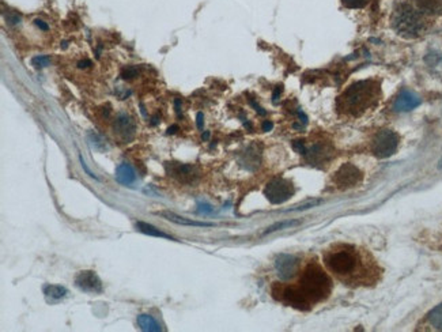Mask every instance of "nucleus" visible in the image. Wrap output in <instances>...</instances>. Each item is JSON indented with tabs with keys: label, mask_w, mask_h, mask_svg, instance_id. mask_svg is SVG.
<instances>
[{
	"label": "nucleus",
	"mask_w": 442,
	"mask_h": 332,
	"mask_svg": "<svg viewBox=\"0 0 442 332\" xmlns=\"http://www.w3.org/2000/svg\"><path fill=\"white\" fill-rule=\"evenodd\" d=\"M418 331H442V304L430 311L422 323L416 328Z\"/></svg>",
	"instance_id": "nucleus-11"
},
{
	"label": "nucleus",
	"mask_w": 442,
	"mask_h": 332,
	"mask_svg": "<svg viewBox=\"0 0 442 332\" xmlns=\"http://www.w3.org/2000/svg\"><path fill=\"white\" fill-rule=\"evenodd\" d=\"M138 326L142 331L146 332H161L162 331V327L159 324L157 320L154 319L150 314H139L138 319Z\"/></svg>",
	"instance_id": "nucleus-17"
},
{
	"label": "nucleus",
	"mask_w": 442,
	"mask_h": 332,
	"mask_svg": "<svg viewBox=\"0 0 442 332\" xmlns=\"http://www.w3.org/2000/svg\"><path fill=\"white\" fill-rule=\"evenodd\" d=\"M280 92H282V87L277 86L276 89H275V92H274V94H272V101H274V104H276L277 100H279V95H280Z\"/></svg>",
	"instance_id": "nucleus-30"
},
{
	"label": "nucleus",
	"mask_w": 442,
	"mask_h": 332,
	"mask_svg": "<svg viewBox=\"0 0 442 332\" xmlns=\"http://www.w3.org/2000/svg\"><path fill=\"white\" fill-rule=\"evenodd\" d=\"M438 167H440V169H442V158L440 160V162H438Z\"/></svg>",
	"instance_id": "nucleus-39"
},
{
	"label": "nucleus",
	"mask_w": 442,
	"mask_h": 332,
	"mask_svg": "<svg viewBox=\"0 0 442 332\" xmlns=\"http://www.w3.org/2000/svg\"><path fill=\"white\" fill-rule=\"evenodd\" d=\"M272 127H274V124H272L271 121H268V120H267V121H264V123H263V131H265V132H268V131H271V129H272Z\"/></svg>",
	"instance_id": "nucleus-32"
},
{
	"label": "nucleus",
	"mask_w": 442,
	"mask_h": 332,
	"mask_svg": "<svg viewBox=\"0 0 442 332\" xmlns=\"http://www.w3.org/2000/svg\"><path fill=\"white\" fill-rule=\"evenodd\" d=\"M113 131L124 142H129L135 136L136 127L133 120L127 113H119L113 121Z\"/></svg>",
	"instance_id": "nucleus-9"
},
{
	"label": "nucleus",
	"mask_w": 442,
	"mask_h": 332,
	"mask_svg": "<svg viewBox=\"0 0 442 332\" xmlns=\"http://www.w3.org/2000/svg\"><path fill=\"white\" fill-rule=\"evenodd\" d=\"M299 223H301V221H297V220H290V221H283V222H277V223H275V225L270 226V227H268V229H267V230H265V232L263 233V234H270V233L277 232V230H283V229H290V227H293V226H297V225H299Z\"/></svg>",
	"instance_id": "nucleus-20"
},
{
	"label": "nucleus",
	"mask_w": 442,
	"mask_h": 332,
	"mask_svg": "<svg viewBox=\"0 0 442 332\" xmlns=\"http://www.w3.org/2000/svg\"><path fill=\"white\" fill-rule=\"evenodd\" d=\"M87 139H89V143H90V146L92 148H95V150H98V151H104L106 148V145L104 139L99 136L98 133L95 132H89L87 133Z\"/></svg>",
	"instance_id": "nucleus-21"
},
{
	"label": "nucleus",
	"mask_w": 442,
	"mask_h": 332,
	"mask_svg": "<svg viewBox=\"0 0 442 332\" xmlns=\"http://www.w3.org/2000/svg\"><path fill=\"white\" fill-rule=\"evenodd\" d=\"M116 181L121 184V185H131L136 181V172L133 170V167L129 164H120L116 169Z\"/></svg>",
	"instance_id": "nucleus-13"
},
{
	"label": "nucleus",
	"mask_w": 442,
	"mask_h": 332,
	"mask_svg": "<svg viewBox=\"0 0 442 332\" xmlns=\"http://www.w3.org/2000/svg\"><path fill=\"white\" fill-rule=\"evenodd\" d=\"M157 214L161 215L162 218H165V220L177 223V225L195 226V227H211V226H214V223H210V222H199V221L188 220V218H184V217L177 215V214L172 213V211H161V213Z\"/></svg>",
	"instance_id": "nucleus-14"
},
{
	"label": "nucleus",
	"mask_w": 442,
	"mask_h": 332,
	"mask_svg": "<svg viewBox=\"0 0 442 332\" xmlns=\"http://www.w3.org/2000/svg\"><path fill=\"white\" fill-rule=\"evenodd\" d=\"M34 25L38 27L40 30H42V32H48V30H49V26H48V23H46V22H44L42 19H40V18L34 19Z\"/></svg>",
	"instance_id": "nucleus-28"
},
{
	"label": "nucleus",
	"mask_w": 442,
	"mask_h": 332,
	"mask_svg": "<svg viewBox=\"0 0 442 332\" xmlns=\"http://www.w3.org/2000/svg\"><path fill=\"white\" fill-rule=\"evenodd\" d=\"M208 138H210V132H208V131H207V132L203 133V139L207 140V139H208Z\"/></svg>",
	"instance_id": "nucleus-38"
},
{
	"label": "nucleus",
	"mask_w": 442,
	"mask_h": 332,
	"mask_svg": "<svg viewBox=\"0 0 442 332\" xmlns=\"http://www.w3.org/2000/svg\"><path fill=\"white\" fill-rule=\"evenodd\" d=\"M68 292H67L66 287L59 285H46L44 286V295L48 302H57L60 299H63L66 297Z\"/></svg>",
	"instance_id": "nucleus-15"
},
{
	"label": "nucleus",
	"mask_w": 442,
	"mask_h": 332,
	"mask_svg": "<svg viewBox=\"0 0 442 332\" xmlns=\"http://www.w3.org/2000/svg\"><path fill=\"white\" fill-rule=\"evenodd\" d=\"M170 173L180 181H186L193 177V167L191 165H172Z\"/></svg>",
	"instance_id": "nucleus-18"
},
{
	"label": "nucleus",
	"mask_w": 442,
	"mask_h": 332,
	"mask_svg": "<svg viewBox=\"0 0 442 332\" xmlns=\"http://www.w3.org/2000/svg\"><path fill=\"white\" fill-rule=\"evenodd\" d=\"M92 66V61L90 60H82L78 63V67L79 68H89V67Z\"/></svg>",
	"instance_id": "nucleus-31"
},
{
	"label": "nucleus",
	"mask_w": 442,
	"mask_h": 332,
	"mask_svg": "<svg viewBox=\"0 0 442 332\" xmlns=\"http://www.w3.org/2000/svg\"><path fill=\"white\" fill-rule=\"evenodd\" d=\"M318 203H320V200H312V202H308V203H305V204H301V206L293 208V211H297V210H308L310 207L317 206Z\"/></svg>",
	"instance_id": "nucleus-26"
},
{
	"label": "nucleus",
	"mask_w": 442,
	"mask_h": 332,
	"mask_svg": "<svg viewBox=\"0 0 442 332\" xmlns=\"http://www.w3.org/2000/svg\"><path fill=\"white\" fill-rule=\"evenodd\" d=\"M421 98L416 95V94L411 93V92H402L399 94V97L395 101V105L393 109L396 112H409V111H414L416 108L421 105Z\"/></svg>",
	"instance_id": "nucleus-12"
},
{
	"label": "nucleus",
	"mask_w": 442,
	"mask_h": 332,
	"mask_svg": "<svg viewBox=\"0 0 442 332\" xmlns=\"http://www.w3.org/2000/svg\"><path fill=\"white\" fill-rule=\"evenodd\" d=\"M399 147V136L390 129H381L373 139L371 151L378 158H388L396 153Z\"/></svg>",
	"instance_id": "nucleus-5"
},
{
	"label": "nucleus",
	"mask_w": 442,
	"mask_h": 332,
	"mask_svg": "<svg viewBox=\"0 0 442 332\" xmlns=\"http://www.w3.org/2000/svg\"><path fill=\"white\" fill-rule=\"evenodd\" d=\"M75 286L85 293L98 294L102 293V282L94 271H80L75 277Z\"/></svg>",
	"instance_id": "nucleus-7"
},
{
	"label": "nucleus",
	"mask_w": 442,
	"mask_h": 332,
	"mask_svg": "<svg viewBox=\"0 0 442 332\" xmlns=\"http://www.w3.org/2000/svg\"><path fill=\"white\" fill-rule=\"evenodd\" d=\"M298 266H299V260L291 255H280L275 261L277 275L282 280H289L293 278L297 274Z\"/></svg>",
	"instance_id": "nucleus-10"
},
{
	"label": "nucleus",
	"mask_w": 442,
	"mask_h": 332,
	"mask_svg": "<svg viewBox=\"0 0 442 332\" xmlns=\"http://www.w3.org/2000/svg\"><path fill=\"white\" fill-rule=\"evenodd\" d=\"M393 27L403 37L414 38L422 33L424 29V23H423L421 14L414 10L412 7L405 4L396 10L395 17H393Z\"/></svg>",
	"instance_id": "nucleus-4"
},
{
	"label": "nucleus",
	"mask_w": 442,
	"mask_h": 332,
	"mask_svg": "<svg viewBox=\"0 0 442 332\" xmlns=\"http://www.w3.org/2000/svg\"><path fill=\"white\" fill-rule=\"evenodd\" d=\"M298 116H299V119H301V121H302L304 124H306V123H308V117H306V116H305L304 113L301 112V111L298 112Z\"/></svg>",
	"instance_id": "nucleus-35"
},
{
	"label": "nucleus",
	"mask_w": 442,
	"mask_h": 332,
	"mask_svg": "<svg viewBox=\"0 0 442 332\" xmlns=\"http://www.w3.org/2000/svg\"><path fill=\"white\" fill-rule=\"evenodd\" d=\"M177 131H178V126H176V124H174V126L169 127V128H167V131H166V133H167V135H173V133H176Z\"/></svg>",
	"instance_id": "nucleus-33"
},
{
	"label": "nucleus",
	"mask_w": 442,
	"mask_h": 332,
	"mask_svg": "<svg viewBox=\"0 0 442 332\" xmlns=\"http://www.w3.org/2000/svg\"><path fill=\"white\" fill-rule=\"evenodd\" d=\"M264 195L272 204H282L294 195V185L286 179H274L267 184Z\"/></svg>",
	"instance_id": "nucleus-6"
},
{
	"label": "nucleus",
	"mask_w": 442,
	"mask_h": 332,
	"mask_svg": "<svg viewBox=\"0 0 442 332\" xmlns=\"http://www.w3.org/2000/svg\"><path fill=\"white\" fill-rule=\"evenodd\" d=\"M79 162H80V166L83 167V170L86 172V174L89 176V177H92V179H94V180H98V177H97V176H95V174H94V173H92V170L89 169V166H87V164L85 162V160H83V157H82L80 154H79Z\"/></svg>",
	"instance_id": "nucleus-25"
},
{
	"label": "nucleus",
	"mask_w": 442,
	"mask_h": 332,
	"mask_svg": "<svg viewBox=\"0 0 442 332\" xmlns=\"http://www.w3.org/2000/svg\"><path fill=\"white\" fill-rule=\"evenodd\" d=\"M324 263L331 273L346 285H369L376 280L374 263L354 245H333L324 255Z\"/></svg>",
	"instance_id": "nucleus-1"
},
{
	"label": "nucleus",
	"mask_w": 442,
	"mask_h": 332,
	"mask_svg": "<svg viewBox=\"0 0 442 332\" xmlns=\"http://www.w3.org/2000/svg\"><path fill=\"white\" fill-rule=\"evenodd\" d=\"M378 89L370 80H361L351 85L340 97L339 107L352 114H361L377 100Z\"/></svg>",
	"instance_id": "nucleus-3"
},
{
	"label": "nucleus",
	"mask_w": 442,
	"mask_h": 332,
	"mask_svg": "<svg viewBox=\"0 0 442 332\" xmlns=\"http://www.w3.org/2000/svg\"><path fill=\"white\" fill-rule=\"evenodd\" d=\"M200 211H205V213H211L212 208H210V206H207V204H203L202 208H200Z\"/></svg>",
	"instance_id": "nucleus-36"
},
{
	"label": "nucleus",
	"mask_w": 442,
	"mask_h": 332,
	"mask_svg": "<svg viewBox=\"0 0 442 332\" xmlns=\"http://www.w3.org/2000/svg\"><path fill=\"white\" fill-rule=\"evenodd\" d=\"M362 179L361 170L351 164H344L336 173H335V183L339 186L350 188L356 185Z\"/></svg>",
	"instance_id": "nucleus-8"
},
{
	"label": "nucleus",
	"mask_w": 442,
	"mask_h": 332,
	"mask_svg": "<svg viewBox=\"0 0 442 332\" xmlns=\"http://www.w3.org/2000/svg\"><path fill=\"white\" fill-rule=\"evenodd\" d=\"M136 229H138L140 233L146 234V236H151V237H158V239H165V240H172V241H177L176 239H173L172 236L166 234V233H164L162 230L157 229L155 226L150 225V223H147V222H143V221H138V222H136Z\"/></svg>",
	"instance_id": "nucleus-16"
},
{
	"label": "nucleus",
	"mask_w": 442,
	"mask_h": 332,
	"mask_svg": "<svg viewBox=\"0 0 442 332\" xmlns=\"http://www.w3.org/2000/svg\"><path fill=\"white\" fill-rule=\"evenodd\" d=\"M138 73L139 71L136 67H128V68H126V70L123 71L121 76H123L124 79H132L135 76H138Z\"/></svg>",
	"instance_id": "nucleus-24"
},
{
	"label": "nucleus",
	"mask_w": 442,
	"mask_h": 332,
	"mask_svg": "<svg viewBox=\"0 0 442 332\" xmlns=\"http://www.w3.org/2000/svg\"><path fill=\"white\" fill-rule=\"evenodd\" d=\"M158 123H159L158 116H154V117H152V120H151V126H157Z\"/></svg>",
	"instance_id": "nucleus-37"
},
{
	"label": "nucleus",
	"mask_w": 442,
	"mask_h": 332,
	"mask_svg": "<svg viewBox=\"0 0 442 332\" xmlns=\"http://www.w3.org/2000/svg\"><path fill=\"white\" fill-rule=\"evenodd\" d=\"M332 283L323 268L309 264L305 268L298 286H287L282 290V299L298 309H309L310 306L330 295Z\"/></svg>",
	"instance_id": "nucleus-2"
},
{
	"label": "nucleus",
	"mask_w": 442,
	"mask_h": 332,
	"mask_svg": "<svg viewBox=\"0 0 442 332\" xmlns=\"http://www.w3.org/2000/svg\"><path fill=\"white\" fill-rule=\"evenodd\" d=\"M368 0H343V4L349 8H362Z\"/></svg>",
	"instance_id": "nucleus-23"
},
{
	"label": "nucleus",
	"mask_w": 442,
	"mask_h": 332,
	"mask_svg": "<svg viewBox=\"0 0 442 332\" xmlns=\"http://www.w3.org/2000/svg\"><path fill=\"white\" fill-rule=\"evenodd\" d=\"M418 3L424 11H429V13L442 11V0H418Z\"/></svg>",
	"instance_id": "nucleus-19"
},
{
	"label": "nucleus",
	"mask_w": 442,
	"mask_h": 332,
	"mask_svg": "<svg viewBox=\"0 0 442 332\" xmlns=\"http://www.w3.org/2000/svg\"><path fill=\"white\" fill-rule=\"evenodd\" d=\"M51 64V57L45 56V55H38V56H34L32 59V66L36 70H41V68H45Z\"/></svg>",
	"instance_id": "nucleus-22"
},
{
	"label": "nucleus",
	"mask_w": 442,
	"mask_h": 332,
	"mask_svg": "<svg viewBox=\"0 0 442 332\" xmlns=\"http://www.w3.org/2000/svg\"><path fill=\"white\" fill-rule=\"evenodd\" d=\"M6 19L10 25H19L20 23V17L18 15V14H11V15H7Z\"/></svg>",
	"instance_id": "nucleus-27"
},
{
	"label": "nucleus",
	"mask_w": 442,
	"mask_h": 332,
	"mask_svg": "<svg viewBox=\"0 0 442 332\" xmlns=\"http://www.w3.org/2000/svg\"><path fill=\"white\" fill-rule=\"evenodd\" d=\"M196 124H198L199 129H203V126H204V116H203V113L199 112L196 114Z\"/></svg>",
	"instance_id": "nucleus-29"
},
{
	"label": "nucleus",
	"mask_w": 442,
	"mask_h": 332,
	"mask_svg": "<svg viewBox=\"0 0 442 332\" xmlns=\"http://www.w3.org/2000/svg\"><path fill=\"white\" fill-rule=\"evenodd\" d=\"M180 105H181V101L178 100V98H176V100H174V107H176V112H177L178 114H180V109H181Z\"/></svg>",
	"instance_id": "nucleus-34"
}]
</instances>
